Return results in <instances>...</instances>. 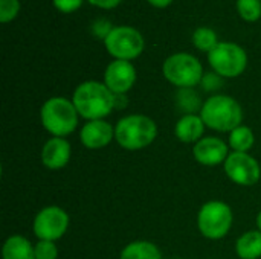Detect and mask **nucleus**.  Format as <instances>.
Instances as JSON below:
<instances>
[{
  "instance_id": "26",
  "label": "nucleus",
  "mask_w": 261,
  "mask_h": 259,
  "mask_svg": "<svg viewBox=\"0 0 261 259\" xmlns=\"http://www.w3.org/2000/svg\"><path fill=\"white\" fill-rule=\"evenodd\" d=\"M54 5L58 11L69 14V12L76 11L83 5V0H54Z\"/></svg>"
},
{
  "instance_id": "3",
  "label": "nucleus",
  "mask_w": 261,
  "mask_h": 259,
  "mask_svg": "<svg viewBox=\"0 0 261 259\" xmlns=\"http://www.w3.org/2000/svg\"><path fill=\"white\" fill-rule=\"evenodd\" d=\"M158 137L156 122L145 114H127L115 125V140L127 151H139L150 147Z\"/></svg>"
},
{
  "instance_id": "17",
  "label": "nucleus",
  "mask_w": 261,
  "mask_h": 259,
  "mask_svg": "<svg viewBox=\"0 0 261 259\" xmlns=\"http://www.w3.org/2000/svg\"><path fill=\"white\" fill-rule=\"evenodd\" d=\"M236 253L240 259L261 258V232L258 229L248 231L236 241Z\"/></svg>"
},
{
  "instance_id": "23",
  "label": "nucleus",
  "mask_w": 261,
  "mask_h": 259,
  "mask_svg": "<svg viewBox=\"0 0 261 259\" xmlns=\"http://www.w3.org/2000/svg\"><path fill=\"white\" fill-rule=\"evenodd\" d=\"M34 249H35V259H57L60 253L54 241L38 240L37 244H34Z\"/></svg>"
},
{
  "instance_id": "16",
  "label": "nucleus",
  "mask_w": 261,
  "mask_h": 259,
  "mask_svg": "<svg viewBox=\"0 0 261 259\" xmlns=\"http://www.w3.org/2000/svg\"><path fill=\"white\" fill-rule=\"evenodd\" d=\"M2 259H35L34 244L23 235H11L2 246Z\"/></svg>"
},
{
  "instance_id": "6",
  "label": "nucleus",
  "mask_w": 261,
  "mask_h": 259,
  "mask_svg": "<svg viewBox=\"0 0 261 259\" xmlns=\"http://www.w3.org/2000/svg\"><path fill=\"white\" fill-rule=\"evenodd\" d=\"M162 72L165 79L179 89H193L203 79V67L200 61L187 52L168 56L164 61Z\"/></svg>"
},
{
  "instance_id": "7",
  "label": "nucleus",
  "mask_w": 261,
  "mask_h": 259,
  "mask_svg": "<svg viewBox=\"0 0 261 259\" xmlns=\"http://www.w3.org/2000/svg\"><path fill=\"white\" fill-rule=\"evenodd\" d=\"M210 66L222 78H237L248 66V55L245 49L231 41H220L208 53Z\"/></svg>"
},
{
  "instance_id": "14",
  "label": "nucleus",
  "mask_w": 261,
  "mask_h": 259,
  "mask_svg": "<svg viewBox=\"0 0 261 259\" xmlns=\"http://www.w3.org/2000/svg\"><path fill=\"white\" fill-rule=\"evenodd\" d=\"M72 157V145L66 137H50L41 148V163L52 171L64 168Z\"/></svg>"
},
{
  "instance_id": "9",
  "label": "nucleus",
  "mask_w": 261,
  "mask_h": 259,
  "mask_svg": "<svg viewBox=\"0 0 261 259\" xmlns=\"http://www.w3.org/2000/svg\"><path fill=\"white\" fill-rule=\"evenodd\" d=\"M69 214L61 206H46L40 209L32 221V232L38 240L58 241L69 229Z\"/></svg>"
},
{
  "instance_id": "13",
  "label": "nucleus",
  "mask_w": 261,
  "mask_h": 259,
  "mask_svg": "<svg viewBox=\"0 0 261 259\" xmlns=\"http://www.w3.org/2000/svg\"><path fill=\"white\" fill-rule=\"evenodd\" d=\"M115 139V127L106 119L87 121L80 131V142L87 150H102Z\"/></svg>"
},
{
  "instance_id": "12",
  "label": "nucleus",
  "mask_w": 261,
  "mask_h": 259,
  "mask_svg": "<svg viewBox=\"0 0 261 259\" xmlns=\"http://www.w3.org/2000/svg\"><path fill=\"white\" fill-rule=\"evenodd\" d=\"M136 82V69L130 61L115 60L104 72V84L115 95H125Z\"/></svg>"
},
{
  "instance_id": "27",
  "label": "nucleus",
  "mask_w": 261,
  "mask_h": 259,
  "mask_svg": "<svg viewBox=\"0 0 261 259\" xmlns=\"http://www.w3.org/2000/svg\"><path fill=\"white\" fill-rule=\"evenodd\" d=\"M113 27L109 24V21L107 20H98V21H95L93 23V26H92V32H93V35L95 37H98V38H102V40H106V37L110 34V31H112Z\"/></svg>"
},
{
  "instance_id": "8",
  "label": "nucleus",
  "mask_w": 261,
  "mask_h": 259,
  "mask_svg": "<svg viewBox=\"0 0 261 259\" xmlns=\"http://www.w3.org/2000/svg\"><path fill=\"white\" fill-rule=\"evenodd\" d=\"M104 46L115 60L132 61L142 53L145 41L138 29L132 26H116L106 37Z\"/></svg>"
},
{
  "instance_id": "11",
  "label": "nucleus",
  "mask_w": 261,
  "mask_h": 259,
  "mask_svg": "<svg viewBox=\"0 0 261 259\" xmlns=\"http://www.w3.org/2000/svg\"><path fill=\"white\" fill-rule=\"evenodd\" d=\"M193 156L203 166L223 165L229 156V145L217 136H205L193 147Z\"/></svg>"
},
{
  "instance_id": "1",
  "label": "nucleus",
  "mask_w": 261,
  "mask_h": 259,
  "mask_svg": "<svg viewBox=\"0 0 261 259\" xmlns=\"http://www.w3.org/2000/svg\"><path fill=\"white\" fill-rule=\"evenodd\" d=\"M72 102L83 119L98 121L116 108V95L104 82L86 81L75 89Z\"/></svg>"
},
{
  "instance_id": "18",
  "label": "nucleus",
  "mask_w": 261,
  "mask_h": 259,
  "mask_svg": "<svg viewBox=\"0 0 261 259\" xmlns=\"http://www.w3.org/2000/svg\"><path fill=\"white\" fill-rule=\"evenodd\" d=\"M119 259H162V253L154 243L138 240L128 243L121 250Z\"/></svg>"
},
{
  "instance_id": "10",
  "label": "nucleus",
  "mask_w": 261,
  "mask_h": 259,
  "mask_svg": "<svg viewBox=\"0 0 261 259\" xmlns=\"http://www.w3.org/2000/svg\"><path fill=\"white\" fill-rule=\"evenodd\" d=\"M223 169L228 179L240 186H254L261 179L260 163L249 153L231 151L223 163Z\"/></svg>"
},
{
  "instance_id": "5",
  "label": "nucleus",
  "mask_w": 261,
  "mask_h": 259,
  "mask_svg": "<svg viewBox=\"0 0 261 259\" xmlns=\"http://www.w3.org/2000/svg\"><path fill=\"white\" fill-rule=\"evenodd\" d=\"M234 223V214L228 203L220 200H211L202 205L197 212V229L202 237L217 241L225 238Z\"/></svg>"
},
{
  "instance_id": "15",
  "label": "nucleus",
  "mask_w": 261,
  "mask_h": 259,
  "mask_svg": "<svg viewBox=\"0 0 261 259\" xmlns=\"http://www.w3.org/2000/svg\"><path fill=\"white\" fill-rule=\"evenodd\" d=\"M205 122L200 114H184L174 125L176 137L184 143H197L205 137Z\"/></svg>"
},
{
  "instance_id": "19",
  "label": "nucleus",
  "mask_w": 261,
  "mask_h": 259,
  "mask_svg": "<svg viewBox=\"0 0 261 259\" xmlns=\"http://www.w3.org/2000/svg\"><path fill=\"white\" fill-rule=\"evenodd\" d=\"M228 145L232 151L237 153H249L255 145V134L251 127L240 125L234 128L228 136Z\"/></svg>"
},
{
  "instance_id": "25",
  "label": "nucleus",
  "mask_w": 261,
  "mask_h": 259,
  "mask_svg": "<svg viewBox=\"0 0 261 259\" xmlns=\"http://www.w3.org/2000/svg\"><path fill=\"white\" fill-rule=\"evenodd\" d=\"M200 84L203 85L205 90L214 92V90H217L222 85V76L217 75L216 72L214 73H206V75H203V79H202Z\"/></svg>"
},
{
  "instance_id": "29",
  "label": "nucleus",
  "mask_w": 261,
  "mask_h": 259,
  "mask_svg": "<svg viewBox=\"0 0 261 259\" xmlns=\"http://www.w3.org/2000/svg\"><path fill=\"white\" fill-rule=\"evenodd\" d=\"M173 0H148L150 5L156 6V8H167Z\"/></svg>"
},
{
  "instance_id": "22",
  "label": "nucleus",
  "mask_w": 261,
  "mask_h": 259,
  "mask_svg": "<svg viewBox=\"0 0 261 259\" xmlns=\"http://www.w3.org/2000/svg\"><path fill=\"white\" fill-rule=\"evenodd\" d=\"M237 9L243 20L257 21L261 17L260 0H237Z\"/></svg>"
},
{
  "instance_id": "20",
  "label": "nucleus",
  "mask_w": 261,
  "mask_h": 259,
  "mask_svg": "<svg viewBox=\"0 0 261 259\" xmlns=\"http://www.w3.org/2000/svg\"><path fill=\"white\" fill-rule=\"evenodd\" d=\"M176 102L184 114H196V111L203 105V102H200V96L193 89H179Z\"/></svg>"
},
{
  "instance_id": "30",
  "label": "nucleus",
  "mask_w": 261,
  "mask_h": 259,
  "mask_svg": "<svg viewBox=\"0 0 261 259\" xmlns=\"http://www.w3.org/2000/svg\"><path fill=\"white\" fill-rule=\"evenodd\" d=\"M255 223H257V229L261 232V211L258 212V215H257V220H255Z\"/></svg>"
},
{
  "instance_id": "4",
  "label": "nucleus",
  "mask_w": 261,
  "mask_h": 259,
  "mask_svg": "<svg viewBox=\"0 0 261 259\" xmlns=\"http://www.w3.org/2000/svg\"><path fill=\"white\" fill-rule=\"evenodd\" d=\"M78 119L80 114L72 99L63 96L49 98L40 108L41 125L52 137H66L72 134L78 127Z\"/></svg>"
},
{
  "instance_id": "28",
  "label": "nucleus",
  "mask_w": 261,
  "mask_h": 259,
  "mask_svg": "<svg viewBox=\"0 0 261 259\" xmlns=\"http://www.w3.org/2000/svg\"><path fill=\"white\" fill-rule=\"evenodd\" d=\"M90 2L92 5L98 6V8H102V9H113L116 8L122 0H87Z\"/></svg>"
},
{
  "instance_id": "2",
  "label": "nucleus",
  "mask_w": 261,
  "mask_h": 259,
  "mask_svg": "<svg viewBox=\"0 0 261 259\" xmlns=\"http://www.w3.org/2000/svg\"><path fill=\"white\" fill-rule=\"evenodd\" d=\"M243 116L245 113L240 102L228 95H213L200 108V118L205 125L219 133L229 134L243 124Z\"/></svg>"
},
{
  "instance_id": "21",
  "label": "nucleus",
  "mask_w": 261,
  "mask_h": 259,
  "mask_svg": "<svg viewBox=\"0 0 261 259\" xmlns=\"http://www.w3.org/2000/svg\"><path fill=\"white\" fill-rule=\"evenodd\" d=\"M193 44L202 52H211L217 44V34L211 27H199L193 34Z\"/></svg>"
},
{
  "instance_id": "24",
  "label": "nucleus",
  "mask_w": 261,
  "mask_h": 259,
  "mask_svg": "<svg viewBox=\"0 0 261 259\" xmlns=\"http://www.w3.org/2000/svg\"><path fill=\"white\" fill-rule=\"evenodd\" d=\"M20 3L18 0H0V21L9 23L18 14Z\"/></svg>"
}]
</instances>
